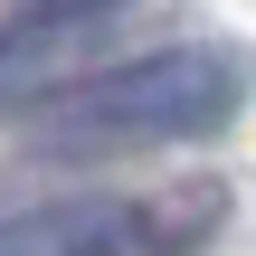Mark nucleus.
<instances>
[{
	"label": "nucleus",
	"instance_id": "1",
	"mask_svg": "<svg viewBox=\"0 0 256 256\" xmlns=\"http://www.w3.org/2000/svg\"><path fill=\"white\" fill-rule=\"evenodd\" d=\"M247 104V57L218 38H180V48H142L95 66L86 86L48 95L28 114L38 152H152V142H200Z\"/></svg>",
	"mask_w": 256,
	"mask_h": 256
},
{
	"label": "nucleus",
	"instance_id": "2",
	"mask_svg": "<svg viewBox=\"0 0 256 256\" xmlns=\"http://www.w3.org/2000/svg\"><path fill=\"white\" fill-rule=\"evenodd\" d=\"M218 228V190L152 200H0V256H190Z\"/></svg>",
	"mask_w": 256,
	"mask_h": 256
},
{
	"label": "nucleus",
	"instance_id": "3",
	"mask_svg": "<svg viewBox=\"0 0 256 256\" xmlns=\"http://www.w3.org/2000/svg\"><path fill=\"white\" fill-rule=\"evenodd\" d=\"M95 38L104 28H86V19H38V10L0 19V114H38L48 95L114 66V57H95Z\"/></svg>",
	"mask_w": 256,
	"mask_h": 256
},
{
	"label": "nucleus",
	"instance_id": "4",
	"mask_svg": "<svg viewBox=\"0 0 256 256\" xmlns=\"http://www.w3.org/2000/svg\"><path fill=\"white\" fill-rule=\"evenodd\" d=\"M19 10H38V19H86V28H104L114 10H133V0H19Z\"/></svg>",
	"mask_w": 256,
	"mask_h": 256
}]
</instances>
